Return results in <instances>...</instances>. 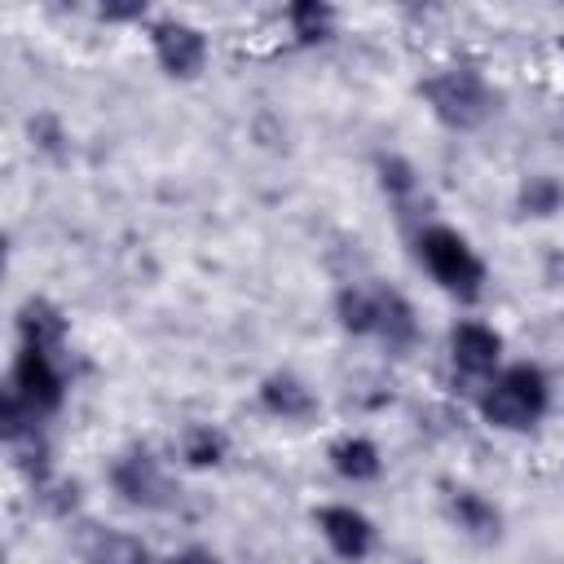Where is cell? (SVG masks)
<instances>
[{"label": "cell", "mask_w": 564, "mask_h": 564, "mask_svg": "<svg viewBox=\"0 0 564 564\" xmlns=\"http://www.w3.org/2000/svg\"><path fill=\"white\" fill-rule=\"evenodd\" d=\"M260 405H264L269 414H278V419H308V414L317 410V397H313V388H308L304 379L278 370V375H269V379L260 383Z\"/></svg>", "instance_id": "cell-10"}, {"label": "cell", "mask_w": 564, "mask_h": 564, "mask_svg": "<svg viewBox=\"0 0 564 564\" xmlns=\"http://www.w3.org/2000/svg\"><path fill=\"white\" fill-rule=\"evenodd\" d=\"M35 498H40L53 516H66V511L75 507V485H70V480H48V476H44V480H35Z\"/></svg>", "instance_id": "cell-20"}, {"label": "cell", "mask_w": 564, "mask_h": 564, "mask_svg": "<svg viewBox=\"0 0 564 564\" xmlns=\"http://www.w3.org/2000/svg\"><path fill=\"white\" fill-rule=\"evenodd\" d=\"M379 181H383V189H388V194H397V198H401V194H410V189H414V167H410L401 154H383V159H379Z\"/></svg>", "instance_id": "cell-19"}, {"label": "cell", "mask_w": 564, "mask_h": 564, "mask_svg": "<svg viewBox=\"0 0 564 564\" xmlns=\"http://www.w3.org/2000/svg\"><path fill=\"white\" fill-rule=\"evenodd\" d=\"M449 511H454V520H458V529H467L471 538H498V511H494V502H485L480 494H471V489H458L454 494V502H449Z\"/></svg>", "instance_id": "cell-14"}, {"label": "cell", "mask_w": 564, "mask_h": 564, "mask_svg": "<svg viewBox=\"0 0 564 564\" xmlns=\"http://www.w3.org/2000/svg\"><path fill=\"white\" fill-rule=\"evenodd\" d=\"M9 388H13L35 414H40V410H57V405H62V392H66L62 370L53 366V352H44V348H26V344H22L18 361H13Z\"/></svg>", "instance_id": "cell-5"}, {"label": "cell", "mask_w": 564, "mask_h": 564, "mask_svg": "<svg viewBox=\"0 0 564 564\" xmlns=\"http://www.w3.org/2000/svg\"><path fill=\"white\" fill-rule=\"evenodd\" d=\"M335 313H339V326H344V330H352V335L375 330V291L344 286V291L335 295Z\"/></svg>", "instance_id": "cell-15"}, {"label": "cell", "mask_w": 564, "mask_h": 564, "mask_svg": "<svg viewBox=\"0 0 564 564\" xmlns=\"http://www.w3.org/2000/svg\"><path fill=\"white\" fill-rule=\"evenodd\" d=\"M18 330H22V344H26V348L53 352V348L62 344V335H66V322H62V313H57L53 304L26 300V304H22V317H18Z\"/></svg>", "instance_id": "cell-12"}, {"label": "cell", "mask_w": 564, "mask_h": 564, "mask_svg": "<svg viewBox=\"0 0 564 564\" xmlns=\"http://www.w3.org/2000/svg\"><path fill=\"white\" fill-rule=\"evenodd\" d=\"M163 564H220L212 551H203V546H189V551H181V555H172V560H163Z\"/></svg>", "instance_id": "cell-22"}, {"label": "cell", "mask_w": 564, "mask_h": 564, "mask_svg": "<svg viewBox=\"0 0 564 564\" xmlns=\"http://www.w3.org/2000/svg\"><path fill=\"white\" fill-rule=\"evenodd\" d=\"M449 352H454V366H458V370H467V375H489V370H498L502 339H498L489 326H480V322H463V326H454V335H449Z\"/></svg>", "instance_id": "cell-9"}, {"label": "cell", "mask_w": 564, "mask_h": 564, "mask_svg": "<svg viewBox=\"0 0 564 564\" xmlns=\"http://www.w3.org/2000/svg\"><path fill=\"white\" fill-rule=\"evenodd\" d=\"M423 97H427L432 115L445 128H458V132L480 128L489 119V110H494V93L485 88V79L471 66H449V70L432 75L423 84Z\"/></svg>", "instance_id": "cell-3"}, {"label": "cell", "mask_w": 564, "mask_h": 564, "mask_svg": "<svg viewBox=\"0 0 564 564\" xmlns=\"http://www.w3.org/2000/svg\"><path fill=\"white\" fill-rule=\"evenodd\" d=\"M75 555L84 564H150V551L141 538L106 524H79L75 529Z\"/></svg>", "instance_id": "cell-7"}, {"label": "cell", "mask_w": 564, "mask_h": 564, "mask_svg": "<svg viewBox=\"0 0 564 564\" xmlns=\"http://www.w3.org/2000/svg\"><path fill=\"white\" fill-rule=\"evenodd\" d=\"M546 397H551V392H546V375H542L538 366L520 361V366H507V370L489 383V392L480 397V414H485L494 427L524 432V427H533V423L542 419Z\"/></svg>", "instance_id": "cell-1"}, {"label": "cell", "mask_w": 564, "mask_h": 564, "mask_svg": "<svg viewBox=\"0 0 564 564\" xmlns=\"http://www.w3.org/2000/svg\"><path fill=\"white\" fill-rule=\"evenodd\" d=\"M419 256L427 264V273L458 300H476L480 295V282H485V264L480 256L467 247V238L449 225H427L419 234Z\"/></svg>", "instance_id": "cell-2"}, {"label": "cell", "mask_w": 564, "mask_h": 564, "mask_svg": "<svg viewBox=\"0 0 564 564\" xmlns=\"http://www.w3.org/2000/svg\"><path fill=\"white\" fill-rule=\"evenodd\" d=\"M375 335L388 348H410L419 339V322L414 308L397 295V291H375Z\"/></svg>", "instance_id": "cell-11"}, {"label": "cell", "mask_w": 564, "mask_h": 564, "mask_svg": "<svg viewBox=\"0 0 564 564\" xmlns=\"http://www.w3.org/2000/svg\"><path fill=\"white\" fill-rule=\"evenodd\" d=\"M150 40H154L159 66H163L167 75H176V79H194V75L203 70V62H207L203 35H198L194 26H185V22H154Z\"/></svg>", "instance_id": "cell-6"}, {"label": "cell", "mask_w": 564, "mask_h": 564, "mask_svg": "<svg viewBox=\"0 0 564 564\" xmlns=\"http://www.w3.org/2000/svg\"><path fill=\"white\" fill-rule=\"evenodd\" d=\"M286 18H291V31H295L304 44L326 40V35H330V22H335L330 4H322V0H295V4L286 9Z\"/></svg>", "instance_id": "cell-17"}, {"label": "cell", "mask_w": 564, "mask_h": 564, "mask_svg": "<svg viewBox=\"0 0 564 564\" xmlns=\"http://www.w3.org/2000/svg\"><path fill=\"white\" fill-rule=\"evenodd\" d=\"M145 4H101V18L106 22H128V18H141Z\"/></svg>", "instance_id": "cell-21"}, {"label": "cell", "mask_w": 564, "mask_h": 564, "mask_svg": "<svg viewBox=\"0 0 564 564\" xmlns=\"http://www.w3.org/2000/svg\"><path fill=\"white\" fill-rule=\"evenodd\" d=\"M317 529H322V538L330 542V551L339 560H361L375 546L370 520L361 511H352V507H322L317 511Z\"/></svg>", "instance_id": "cell-8"}, {"label": "cell", "mask_w": 564, "mask_h": 564, "mask_svg": "<svg viewBox=\"0 0 564 564\" xmlns=\"http://www.w3.org/2000/svg\"><path fill=\"white\" fill-rule=\"evenodd\" d=\"M181 458H185L189 467H216V463L225 458V436H220L216 427H207V423H194V427L181 436Z\"/></svg>", "instance_id": "cell-16"}, {"label": "cell", "mask_w": 564, "mask_h": 564, "mask_svg": "<svg viewBox=\"0 0 564 564\" xmlns=\"http://www.w3.org/2000/svg\"><path fill=\"white\" fill-rule=\"evenodd\" d=\"M330 467L344 480H375L379 467H383V458H379V449L366 436H344V441L330 445Z\"/></svg>", "instance_id": "cell-13"}, {"label": "cell", "mask_w": 564, "mask_h": 564, "mask_svg": "<svg viewBox=\"0 0 564 564\" xmlns=\"http://www.w3.org/2000/svg\"><path fill=\"white\" fill-rule=\"evenodd\" d=\"M560 203H564V189H560L555 176H529V181L520 185V207H524L529 216H555Z\"/></svg>", "instance_id": "cell-18"}, {"label": "cell", "mask_w": 564, "mask_h": 564, "mask_svg": "<svg viewBox=\"0 0 564 564\" xmlns=\"http://www.w3.org/2000/svg\"><path fill=\"white\" fill-rule=\"evenodd\" d=\"M110 480L115 489L123 494V502L132 507H145V511H167L176 507V485L172 476L159 467V458H150L145 449H132L123 454L115 467H110Z\"/></svg>", "instance_id": "cell-4"}]
</instances>
